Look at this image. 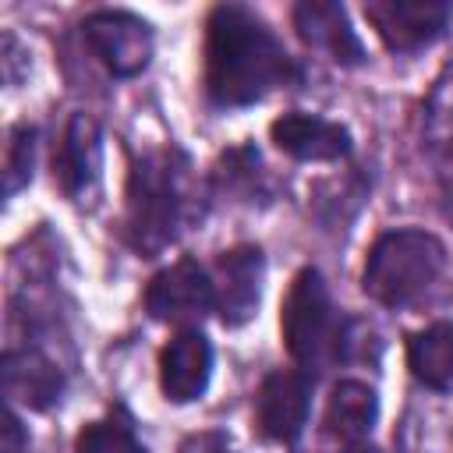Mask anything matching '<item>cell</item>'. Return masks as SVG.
<instances>
[{
	"label": "cell",
	"instance_id": "6da1fadb",
	"mask_svg": "<svg viewBox=\"0 0 453 453\" xmlns=\"http://www.w3.org/2000/svg\"><path fill=\"white\" fill-rule=\"evenodd\" d=\"M297 78L273 28L241 4H219L205 25V92L216 106H248Z\"/></svg>",
	"mask_w": 453,
	"mask_h": 453
},
{
	"label": "cell",
	"instance_id": "7a4b0ae2",
	"mask_svg": "<svg viewBox=\"0 0 453 453\" xmlns=\"http://www.w3.org/2000/svg\"><path fill=\"white\" fill-rule=\"evenodd\" d=\"M124 234L134 251L159 255L195 216L191 163L177 149H149L131 163L124 195Z\"/></svg>",
	"mask_w": 453,
	"mask_h": 453
},
{
	"label": "cell",
	"instance_id": "3957f363",
	"mask_svg": "<svg viewBox=\"0 0 453 453\" xmlns=\"http://www.w3.org/2000/svg\"><path fill=\"white\" fill-rule=\"evenodd\" d=\"M446 248L435 234L425 230H389L382 234L365 262V294L386 308L411 304L432 280L442 273Z\"/></svg>",
	"mask_w": 453,
	"mask_h": 453
},
{
	"label": "cell",
	"instance_id": "277c9868",
	"mask_svg": "<svg viewBox=\"0 0 453 453\" xmlns=\"http://www.w3.org/2000/svg\"><path fill=\"white\" fill-rule=\"evenodd\" d=\"M280 329L290 357L301 368H322L343 354V322L336 319L333 297L319 269H301L283 297Z\"/></svg>",
	"mask_w": 453,
	"mask_h": 453
},
{
	"label": "cell",
	"instance_id": "5b68a950",
	"mask_svg": "<svg viewBox=\"0 0 453 453\" xmlns=\"http://www.w3.org/2000/svg\"><path fill=\"white\" fill-rule=\"evenodd\" d=\"M365 18L389 50L414 53L449 28L453 7L446 0H368Z\"/></svg>",
	"mask_w": 453,
	"mask_h": 453
},
{
	"label": "cell",
	"instance_id": "8992f818",
	"mask_svg": "<svg viewBox=\"0 0 453 453\" xmlns=\"http://www.w3.org/2000/svg\"><path fill=\"white\" fill-rule=\"evenodd\" d=\"M145 308L159 322H173V326L198 322L205 311L216 308L212 276L198 262L180 258V262L166 265L163 273H156L149 280V287H145Z\"/></svg>",
	"mask_w": 453,
	"mask_h": 453
},
{
	"label": "cell",
	"instance_id": "52a82bcc",
	"mask_svg": "<svg viewBox=\"0 0 453 453\" xmlns=\"http://www.w3.org/2000/svg\"><path fill=\"white\" fill-rule=\"evenodd\" d=\"M85 39L92 46V53L117 74V78H131L138 71H145L149 57H152V28L127 14V11H96L85 18Z\"/></svg>",
	"mask_w": 453,
	"mask_h": 453
},
{
	"label": "cell",
	"instance_id": "ba28073f",
	"mask_svg": "<svg viewBox=\"0 0 453 453\" xmlns=\"http://www.w3.org/2000/svg\"><path fill=\"white\" fill-rule=\"evenodd\" d=\"M262 276H265V258L255 244H237L216 258L212 294L223 326H244L255 315L262 297Z\"/></svg>",
	"mask_w": 453,
	"mask_h": 453
},
{
	"label": "cell",
	"instance_id": "9c48e42d",
	"mask_svg": "<svg viewBox=\"0 0 453 453\" xmlns=\"http://www.w3.org/2000/svg\"><path fill=\"white\" fill-rule=\"evenodd\" d=\"M311 379L294 368H280L262 379L255 396V425L273 442H294L308 421Z\"/></svg>",
	"mask_w": 453,
	"mask_h": 453
},
{
	"label": "cell",
	"instance_id": "30bf717a",
	"mask_svg": "<svg viewBox=\"0 0 453 453\" xmlns=\"http://www.w3.org/2000/svg\"><path fill=\"white\" fill-rule=\"evenodd\" d=\"M212 375V343L198 329H180L159 354V386L173 403H191Z\"/></svg>",
	"mask_w": 453,
	"mask_h": 453
},
{
	"label": "cell",
	"instance_id": "8fae6325",
	"mask_svg": "<svg viewBox=\"0 0 453 453\" xmlns=\"http://www.w3.org/2000/svg\"><path fill=\"white\" fill-rule=\"evenodd\" d=\"M276 149L304 163H333L350 152V131L336 120L311 113H283L269 127Z\"/></svg>",
	"mask_w": 453,
	"mask_h": 453
},
{
	"label": "cell",
	"instance_id": "7c38bea8",
	"mask_svg": "<svg viewBox=\"0 0 453 453\" xmlns=\"http://www.w3.org/2000/svg\"><path fill=\"white\" fill-rule=\"evenodd\" d=\"M99 163H103V134L99 124L85 113H74L53 149V180L78 198L81 191H88L99 177Z\"/></svg>",
	"mask_w": 453,
	"mask_h": 453
},
{
	"label": "cell",
	"instance_id": "4fadbf2b",
	"mask_svg": "<svg viewBox=\"0 0 453 453\" xmlns=\"http://www.w3.org/2000/svg\"><path fill=\"white\" fill-rule=\"evenodd\" d=\"M294 28H297V35L311 50L326 53L336 64L354 67L365 57V46H361L357 32L350 28L347 11L340 4H329V0H304V4H297L294 7Z\"/></svg>",
	"mask_w": 453,
	"mask_h": 453
},
{
	"label": "cell",
	"instance_id": "5bb4252c",
	"mask_svg": "<svg viewBox=\"0 0 453 453\" xmlns=\"http://www.w3.org/2000/svg\"><path fill=\"white\" fill-rule=\"evenodd\" d=\"M0 375H4V393L7 400L14 403H25L32 411H46L60 400L64 393V375L60 368L35 347H21V350H7L4 354V365H0Z\"/></svg>",
	"mask_w": 453,
	"mask_h": 453
},
{
	"label": "cell",
	"instance_id": "9a60e30c",
	"mask_svg": "<svg viewBox=\"0 0 453 453\" xmlns=\"http://www.w3.org/2000/svg\"><path fill=\"white\" fill-rule=\"evenodd\" d=\"M379 418V396L368 382L357 379H340L326 400V414H322V428L326 435L340 439V442H361Z\"/></svg>",
	"mask_w": 453,
	"mask_h": 453
},
{
	"label": "cell",
	"instance_id": "2e32d148",
	"mask_svg": "<svg viewBox=\"0 0 453 453\" xmlns=\"http://www.w3.org/2000/svg\"><path fill=\"white\" fill-rule=\"evenodd\" d=\"M407 365L432 389L453 386V322H435L407 340Z\"/></svg>",
	"mask_w": 453,
	"mask_h": 453
},
{
	"label": "cell",
	"instance_id": "e0dca14e",
	"mask_svg": "<svg viewBox=\"0 0 453 453\" xmlns=\"http://www.w3.org/2000/svg\"><path fill=\"white\" fill-rule=\"evenodd\" d=\"M425 134L442 156V166H453V64L435 78L425 103Z\"/></svg>",
	"mask_w": 453,
	"mask_h": 453
},
{
	"label": "cell",
	"instance_id": "ac0fdd59",
	"mask_svg": "<svg viewBox=\"0 0 453 453\" xmlns=\"http://www.w3.org/2000/svg\"><path fill=\"white\" fill-rule=\"evenodd\" d=\"M74 453H145V446L138 442L134 428L113 414L85 425L74 439Z\"/></svg>",
	"mask_w": 453,
	"mask_h": 453
},
{
	"label": "cell",
	"instance_id": "d6986e66",
	"mask_svg": "<svg viewBox=\"0 0 453 453\" xmlns=\"http://www.w3.org/2000/svg\"><path fill=\"white\" fill-rule=\"evenodd\" d=\"M32 166H35V127L18 124L11 131L7 142V163H4V191L14 195L32 180Z\"/></svg>",
	"mask_w": 453,
	"mask_h": 453
},
{
	"label": "cell",
	"instance_id": "ffe728a7",
	"mask_svg": "<svg viewBox=\"0 0 453 453\" xmlns=\"http://www.w3.org/2000/svg\"><path fill=\"white\" fill-rule=\"evenodd\" d=\"M177 453H237L226 432H195L180 442Z\"/></svg>",
	"mask_w": 453,
	"mask_h": 453
},
{
	"label": "cell",
	"instance_id": "44dd1931",
	"mask_svg": "<svg viewBox=\"0 0 453 453\" xmlns=\"http://www.w3.org/2000/svg\"><path fill=\"white\" fill-rule=\"evenodd\" d=\"M25 449H28V435L18 421V414L7 407L4 411V446H0V453H25Z\"/></svg>",
	"mask_w": 453,
	"mask_h": 453
},
{
	"label": "cell",
	"instance_id": "7402d4cb",
	"mask_svg": "<svg viewBox=\"0 0 453 453\" xmlns=\"http://www.w3.org/2000/svg\"><path fill=\"white\" fill-rule=\"evenodd\" d=\"M347 453H372V449H365V446H354V449H347Z\"/></svg>",
	"mask_w": 453,
	"mask_h": 453
}]
</instances>
